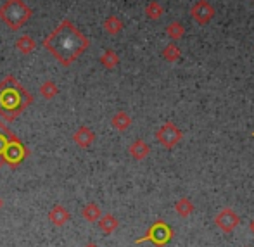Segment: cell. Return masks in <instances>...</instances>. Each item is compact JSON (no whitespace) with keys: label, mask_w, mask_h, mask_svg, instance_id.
<instances>
[{"label":"cell","mask_w":254,"mask_h":247,"mask_svg":"<svg viewBox=\"0 0 254 247\" xmlns=\"http://www.w3.org/2000/svg\"><path fill=\"white\" fill-rule=\"evenodd\" d=\"M44 47L52 54L54 59L67 67L90 47V40L69 19H63L44 40Z\"/></svg>","instance_id":"cell-1"},{"label":"cell","mask_w":254,"mask_h":247,"mask_svg":"<svg viewBox=\"0 0 254 247\" xmlns=\"http://www.w3.org/2000/svg\"><path fill=\"white\" fill-rule=\"evenodd\" d=\"M35 97L19 83L16 76L9 74L0 81V118L14 121L33 104Z\"/></svg>","instance_id":"cell-2"},{"label":"cell","mask_w":254,"mask_h":247,"mask_svg":"<svg viewBox=\"0 0 254 247\" xmlns=\"http://www.w3.org/2000/svg\"><path fill=\"white\" fill-rule=\"evenodd\" d=\"M33 16V9L24 0H5L0 5V21L9 30L16 31L23 28Z\"/></svg>","instance_id":"cell-3"},{"label":"cell","mask_w":254,"mask_h":247,"mask_svg":"<svg viewBox=\"0 0 254 247\" xmlns=\"http://www.w3.org/2000/svg\"><path fill=\"white\" fill-rule=\"evenodd\" d=\"M170 239H171V228L168 227L164 221H156V223L149 228L147 234H145L144 237H140V239L135 241V244H142V242L151 241L154 246L163 247L170 242Z\"/></svg>","instance_id":"cell-4"},{"label":"cell","mask_w":254,"mask_h":247,"mask_svg":"<svg viewBox=\"0 0 254 247\" xmlns=\"http://www.w3.org/2000/svg\"><path fill=\"white\" fill-rule=\"evenodd\" d=\"M156 138L164 149H173L175 145L182 140V131L177 124L168 121V123H164L163 126L156 131Z\"/></svg>","instance_id":"cell-5"},{"label":"cell","mask_w":254,"mask_h":247,"mask_svg":"<svg viewBox=\"0 0 254 247\" xmlns=\"http://www.w3.org/2000/svg\"><path fill=\"white\" fill-rule=\"evenodd\" d=\"M190 14H192V19L199 24V26H206L207 23H211V19L214 17V7L211 5L207 0H199L192 5L190 9Z\"/></svg>","instance_id":"cell-6"},{"label":"cell","mask_w":254,"mask_h":247,"mask_svg":"<svg viewBox=\"0 0 254 247\" xmlns=\"http://www.w3.org/2000/svg\"><path fill=\"white\" fill-rule=\"evenodd\" d=\"M19 142V137H17L14 131H10L5 124L0 121V168L5 166V154L9 147L12 144Z\"/></svg>","instance_id":"cell-7"},{"label":"cell","mask_w":254,"mask_h":247,"mask_svg":"<svg viewBox=\"0 0 254 247\" xmlns=\"http://www.w3.org/2000/svg\"><path fill=\"white\" fill-rule=\"evenodd\" d=\"M239 221H241V220H239V216L235 214L234 209H230V207H225V209L221 211L216 218H214V223H216L223 232H227V234L237 227Z\"/></svg>","instance_id":"cell-8"},{"label":"cell","mask_w":254,"mask_h":247,"mask_svg":"<svg viewBox=\"0 0 254 247\" xmlns=\"http://www.w3.org/2000/svg\"><path fill=\"white\" fill-rule=\"evenodd\" d=\"M73 142L80 149H88L95 142V133L92 131V128H88L83 124V126H80L73 133Z\"/></svg>","instance_id":"cell-9"},{"label":"cell","mask_w":254,"mask_h":247,"mask_svg":"<svg viewBox=\"0 0 254 247\" xmlns=\"http://www.w3.org/2000/svg\"><path fill=\"white\" fill-rule=\"evenodd\" d=\"M69 220H71L69 211H67L63 204H56V206L49 211V221H51L54 227H57V228L64 227Z\"/></svg>","instance_id":"cell-10"},{"label":"cell","mask_w":254,"mask_h":247,"mask_svg":"<svg viewBox=\"0 0 254 247\" xmlns=\"http://www.w3.org/2000/svg\"><path fill=\"white\" fill-rule=\"evenodd\" d=\"M128 152H130V156L133 157L135 161H142V159H145V157L149 156V152H151V147H149V144H145L142 138H137V140H135L133 144L130 145Z\"/></svg>","instance_id":"cell-11"},{"label":"cell","mask_w":254,"mask_h":247,"mask_svg":"<svg viewBox=\"0 0 254 247\" xmlns=\"http://www.w3.org/2000/svg\"><path fill=\"white\" fill-rule=\"evenodd\" d=\"M97 221H99V228H101L106 235L114 234V232L118 230V227H120V221H118V218L113 216V214H102Z\"/></svg>","instance_id":"cell-12"},{"label":"cell","mask_w":254,"mask_h":247,"mask_svg":"<svg viewBox=\"0 0 254 247\" xmlns=\"http://www.w3.org/2000/svg\"><path fill=\"white\" fill-rule=\"evenodd\" d=\"M81 216H83V220L88 221V223H95V221L102 216V211H101V207H99V204L87 202L81 207Z\"/></svg>","instance_id":"cell-13"},{"label":"cell","mask_w":254,"mask_h":247,"mask_svg":"<svg viewBox=\"0 0 254 247\" xmlns=\"http://www.w3.org/2000/svg\"><path fill=\"white\" fill-rule=\"evenodd\" d=\"M111 124H113L114 130L127 131L128 128H130V124H131V118L128 116L125 111H118V113L114 114L113 118H111Z\"/></svg>","instance_id":"cell-14"},{"label":"cell","mask_w":254,"mask_h":247,"mask_svg":"<svg viewBox=\"0 0 254 247\" xmlns=\"http://www.w3.org/2000/svg\"><path fill=\"white\" fill-rule=\"evenodd\" d=\"M102 26H104V31H106L107 35H118V33L123 31L125 24L118 16H107Z\"/></svg>","instance_id":"cell-15"},{"label":"cell","mask_w":254,"mask_h":247,"mask_svg":"<svg viewBox=\"0 0 254 247\" xmlns=\"http://www.w3.org/2000/svg\"><path fill=\"white\" fill-rule=\"evenodd\" d=\"M16 49L19 50L21 54L28 56V54L35 52V49H37V42H35L30 35H21V37L16 40Z\"/></svg>","instance_id":"cell-16"},{"label":"cell","mask_w":254,"mask_h":247,"mask_svg":"<svg viewBox=\"0 0 254 247\" xmlns=\"http://www.w3.org/2000/svg\"><path fill=\"white\" fill-rule=\"evenodd\" d=\"M101 64L106 69H114V67L120 64V56H118L116 50H113V49L104 50V54L101 56Z\"/></svg>","instance_id":"cell-17"},{"label":"cell","mask_w":254,"mask_h":247,"mask_svg":"<svg viewBox=\"0 0 254 247\" xmlns=\"http://www.w3.org/2000/svg\"><path fill=\"white\" fill-rule=\"evenodd\" d=\"M161 56H163V59L168 61V62H177L182 56V50L175 42H171V44H168L166 47L163 49V54H161Z\"/></svg>","instance_id":"cell-18"},{"label":"cell","mask_w":254,"mask_h":247,"mask_svg":"<svg viewBox=\"0 0 254 247\" xmlns=\"http://www.w3.org/2000/svg\"><path fill=\"white\" fill-rule=\"evenodd\" d=\"M38 92H40V95L44 99L52 100L57 94H59V87H57L52 80H47V81H44V83L40 85V90H38Z\"/></svg>","instance_id":"cell-19"},{"label":"cell","mask_w":254,"mask_h":247,"mask_svg":"<svg viewBox=\"0 0 254 247\" xmlns=\"http://www.w3.org/2000/svg\"><path fill=\"white\" fill-rule=\"evenodd\" d=\"M166 35H168V37H170L173 42H178V40H180V38L185 35L184 24L178 23V21H173V23H170V24H168V28H166Z\"/></svg>","instance_id":"cell-20"},{"label":"cell","mask_w":254,"mask_h":247,"mask_svg":"<svg viewBox=\"0 0 254 247\" xmlns=\"http://www.w3.org/2000/svg\"><path fill=\"white\" fill-rule=\"evenodd\" d=\"M163 14H164V9L157 0H152V2H149L147 5H145V16H147L149 19L156 21V19H159Z\"/></svg>","instance_id":"cell-21"},{"label":"cell","mask_w":254,"mask_h":247,"mask_svg":"<svg viewBox=\"0 0 254 247\" xmlns=\"http://www.w3.org/2000/svg\"><path fill=\"white\" fill-rule=\"evenodd\" d=\"M175 209H177V213L180 214V216L187 218L189 214L194 213V204H192V200H190V199L184 197V199H180L177 204H175Z\"/></svg>","instance_id":"cell-22"},{"label":"cell","mask_w":254,"mask_h":247,"mask_svg":"<svg viewBox=\"0 0 254 247\" xmlns=\"http://www.w3.org/2000/svg\"><path fill=\"white\" fill-rule=\"evenodd\" d=\"M85 247H99V246H97V244H94V242H88V244L85 246Z\"/></svg>","instance_id":"cell-23"},{"label":"cell","mask_w":254,"mask_h":247,"mask_svg":"<svg viewBox=\"0 0 254 247\" xmlns=\"http://www.w3.org/2000/svg\"><path fill=\"white\" fill-rule=\"evenodd\" d=\"M249 228H251V232H253V234H254V220L251 221V227H249Z\"/></svg>","instance_id":"cell-24"},{"label":"cell","mask_w":254,"mask_h":247,"mask_svg":"<svg viewBox=\"0 0 254 247\" xmlns=\"http://www.w3.org/2000/svg\"><path fill=\"white\" fill-rule=\"evenodd\" d=\"M3 207V200H2V197H0V209Z\"/></svg>","instance_id":"cell-25"}]
</instances>
